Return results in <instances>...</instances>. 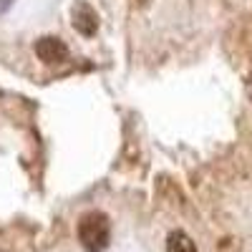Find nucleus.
I'll use <instances>...</instances> for the list:
<instances>
[{"instance_id":"nucleus-1","label":"nucleus","mask_w":252,"mask_h":252,"mask_svg":"<svg viewBox=\"0 0 252 252\" xmlns=\"http://www.w3.org/2000/svg\"><path fill=\"white\" fill-rule=\"evenodd\" d=\"M78 242L83 245L86 252H103L111 242V222L109 217L94 209L86 212L78 222Z\"/></svg>"},{"instance_id":"nucleus-2","label":"nucleus","mask_w":252,"mask_h":252,"mask_svg":"<svg viewBox=\"0 0 252 252\" xmlns=\"http://www.w3.org/2000/svg\"><path fill=\"white\" fill-rule=\"evenodd\" d=\"M35 53L38 58L43 61V63H63L68 58V46L63 43L61 38H53V35H46V38H40L38 43H35Z\"/></svg>"},{"instance_id":"nucleus-3","label":"nucleus","mask_w":252,"mask_h":252,"mask_svg":"<svg viewBox=\"0 0 252 252\" xmlns=\"http://www.w3.org/2000/svg\"><path fill=\"white\" fill-rule=\"evenodd\" d=\"M73 28L81 35H86V38H91L98 31V15H96V10L89 3H78L73 8Z\"/></svg>"},{"instance_id":"nucleus-4","label":"nucleus","mask_w":252,"mask_h":252,"mask_svg":"<svg viewBox=\"0 0 252 252\" xmlns=\"http://www.w3.org/2000/svg\"><path fill=\"white\" fill-rule=\"evenodd\" d=\"M166 252H197V247L184 229H174V232L166 237Z\"/></svg>"},{"instance_id":"nucleus-5","label":"nucleus","mask_w":252,"mask_h":252,"mask_svg":"<svg viewBox=\"0 0 252 252\" xmlns=\"http://www.w3.org/2000/svg\"><path fill=\"white\" fill-rule=\"evenodd\" d=\"M8 5H10V0H0V10H5Z\"/></svg>"}]
</instances>
